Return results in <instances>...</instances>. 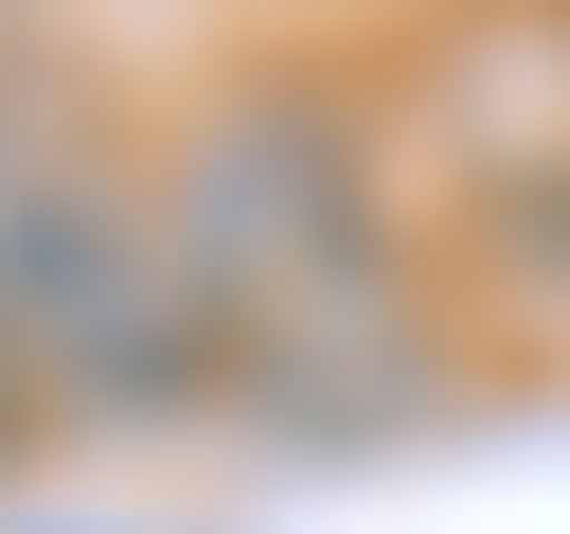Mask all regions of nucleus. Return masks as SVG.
I'll return each mask as SVG.
<instances>
[{"instance_id": "nucleus-1", "label": "nucleus", "mask_w": 570, "mask_h": 534, "mask_svg": "<svg viewBox=\"0 0 570 534\" xmlns=\"http://www.w3.org/2000/svg\"><path fill=\"white\" fill-rule=\"evenodd\" d=\"M0 196H18V107H0Z\"/></svg>"}, {"instance_id": "nucleus-2", "label": "nucleus", "mask_w": 570, "mask_h": 534, "mask_svg": "<svg viewBox=\"0 0 570 534\" xmlns=\"http://www.w3.org/2000/svg\"><path fill=\"white\" fill-rule=\"evenodd\" d=\"M0 445H18V392H0Z\"/></svg>"}]
</instances>
